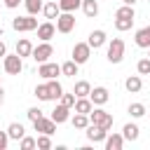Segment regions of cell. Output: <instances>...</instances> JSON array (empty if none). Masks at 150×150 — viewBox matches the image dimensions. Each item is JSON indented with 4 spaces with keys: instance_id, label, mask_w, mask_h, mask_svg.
<instances>
[{
    "instance_id": "obj_1",
    "label": "cell",
    "mask_w": 150,
    "mask_h": 150,
    "mask_svg": "<svg viewBox=\"0 0 150 150\" xmlns=\"http://www.w3.org/2000/svg\"><path fill=\"white\" fill-rule=\"evenodd\" d=\"M89 122L108 131V129L112 127V115H110V112H105V110H101V108H96V110L91 108V110H89Z\"/></svg>"
},
{
    "instance_id": "obj_2",
    "label": "cell",
    "mask_w": 150,
    "mask_h": 150,
    "mask_svg": "<svg viewBox=\"0 0 150 150\" xmlns=\"http://www.w3.org/2000/svg\"><path fill=\"white\" fill-rule=\"evenodd\" d=\"M122 56H124V40L112 38V42L108 45V61L110 63H120Z\"/></svg>"
},
{
    "instance_id": "obj_3",
    "label": "cell",
    "mask_w": 150,
    "mask_h": 150,
    "mask_svg": "<svg viewBox=\"0 0 150 150\" xmlns=\"http://www.w3.org/2000/svg\"><path fill=\"white\" fill-rule=\"evenodd\" d=\"M12 26H14V30H21V33L35 30V28H38V19H33V14H28V16H16V19L12 21Z\"/></svg>"
},
{
    "instance_id": "obj_4",
    "label": "cell",
    "mask_w": 150,
    "mask_h": 150,
    "mask_svg": "<svg viewBox=\"0 0 150 150\" xmlns=\"http://www.w3.org/2000/svg\"><path fill=\"white\" fill-rule=\"evenodd\" d=\"M73 28H75V16H73V12H63V14L56 16V30H59V33H70Z\"/></svg>"
},
{
    "instance_id": "obj_5",
    "label": "cell",
    "mask_w": 150,
    "mask_h": 150,
    "mask_svg": "<svg viewBox=\"0 0 150 150\" xmlns=\"http://www.w3.org/2000/svg\"><path fill=\"white\" fill-rule=\"evenodd\" d=\"M89 56H91V47H89L87 42H77V45L73 47V61H75L77 66H80V63H87Z\"/></svg>"
},
{
    "instance_id": "obj_6",
    "label": "cell",
    "mask_w": 150,
    "mask_h": 150,
    "mask_svg": "<svg viewBox=\"0 0 150 150\" xmlns=\"http://www.w3.org/2000/svg\"><path fill=\"white\" fill-rule=\"evenodd\" d=\"M23 70V61H21V56L19 54H5V73H9V75H19Z\"/></svg>"
},
{
    "instance_id": "obj_7",
    "label": "cell",
    "mask_w": 150,
    "mask_h": 150,
    "mask_svg": "<svg viewBox=\"0 0 150 150\" xmlns=\"http://www.w3.org/2000/svg\"><path fill=\"white\" fill-rule=\"evenodd\" d=\"M54 54V47L49 45V42H42V45H38V47H33V59L38 61V63H45V61H49V56Z\"/></svg>"
},
{
    "instance_id": "obj_8",
    "label": "cell",
    "mask_w": 150,
    "mask_h": 150,
    "mask_svg": "<svg viewBox=\"0 0 150 150\" xmlns=\"http://www.w3.org/2000/svg\"><path fill=\"white\" fill-rule=\"evenodd\" d=\"M38 75L40 77H45V80H54L56 75H61V66H56V63H40V68H38Z\"/></svg>"
},
{
    "instance_id": "obj_9",
    "label": "cell",
    "mask_w": 150,
    "mask_h": 150,
    "mask_svg": "<svg viewBox=\"0 0 150 150\" xmlns=\"http://www.w3.org/2000/svg\"><path fill=\"white\" fill-rule=\"evenodd\" d=\"M33 127H35V131H40V134H47V136H52L54 131H56V122L49 117H40V120H35L33 122Z\"/></svg>"
},
{
    "instance_id": "obj_10",
    "label": "cell",
    "mask_w": 150,
    "mask_h": 150,
    "mask_svg": "<svg viewBox=\"0 0 150 150\" xmlns=\"http://www.w3.org/2000/svg\"><path fill=\"white\" fill-rule=\"evenodd\" d=\"M35 30H38V38H40L42 42H49V40L54 38V33H56V26H54L52 21H45V23H40Z\"/></svg>"
},
{
    "instance_id": "obj_11",
    "label": "cell",
    "mask_w": 150,
    "mask_h": 150,
    "mask_svg": "<svg viewBox=\"0 0 150 150\" xmlns=\"http://www.w3.org/2000/svg\"><path fill=\"white\" fill-rule=\"evenodd\" d=\"M108 98H110V94H108V89H105V87H94V89L89 91V101H91V103H96V105H103Z\"/></svg>"
},
{
    "instance_id": "obj_12",
    "label": "cell",
    "mask_w": 150,
    "mask_h": 150,
    "mask_svg": "<svg viewBox=\"0 0 150 150\" xmlns=\"http://www.w3.org/2000/svg\"><path fill=\"white\" fill-rule=\"evenodd\" d=\"M105 136H108V131L105 129H101V127H96V124H87V138L89 141H94V143H101V141H105Z\"/></svg>"
},
{
    "instance_id": "obj_13",
    "label": "cell",
    "mask_w": 150,
    "mask_h": 150,
    "mask_svg": "<svg viewBox=\"0 0 150 150\" xmlns=\"http://www.w3.org/2000/svg\"><path fill=\"white\" fill-rule=\"evenodd\" d=\"M136 45L143 47V49L150 47V26H143V28L136 30Z\"/></svg>"
},
{
    "instance_id": "obj_14",
    "label": "cell",
    "mask_w": 150,
    "mask_h": 150,
    "mask_svg": "<svg viewBox=\"0 0 150 150\" xmlns=\"http://www.w3.org/2000/svg\"><path fill=\"white\" fill-rule=\"evenodd\" d=\"M68 117H70V108H66L63 103H61V105H56V108L52 110V120H54L56 124H61V122H66Z\"/></svg>"
},
{
    "instance_id": "obj_15",
    "label": "cell",
    "mask_w": 150,
    "mask_h": 150,
    "mask_svg": "<svg viewBox=\"0 0 150 150\" xmlns=\"http://www.w3.org/2000/svg\"><path fill=\"white\" fill-rule=\"evenodd\" d=\"M47 94H49V101H56V98H61V94H63V87L56 82V77L47 82Z\"/></svg>"
},
{
    "instance_id": "obj_16",
    "label": "cell",
    "mask_w": 150,
    "mask_h": 150,
    "mask_svg": "<svg viewBox=\"0 0 150 150\" xmlns=\"http://www.w3.org/2000/svg\"><path fill=\"white\" fill-rule=\"evenodd\" d=\"M122 145H124V136L120 134L105 136V150H122Z\"/></svg>"
},
{
    "instance_id": "obj_17",
    "label": "cell",
    "mask_w": 150,
    "mask_h": 150,
    "mask_svg": "<svg viewBox=\"0 0 150 150\" xmlns=\"http://www.w3.org/2000/svg\"><path fill=\"white\" fill-rule=\"evenodd\" d=\"M23 134H26V131H23V124H21V122H12V124L7 127V136L14 138V141H21Z\"/></svg>"
},
{
    "instance_id": "obj_18",
    "label": "cell",
    "mask_w": 150,
    "mask_h": 150,
    "mask_svg": "<svg viewBox=\"0 0 150 150\" xmlns=\"http://www.w3.org/2000/svg\"><path fill=\"white\" fill-rule=\"evenodd\" d=\"M16 54L23 59V56H30L33 54V45H30V40H26V38H21L19 42H16Z\"/></svg>"
},
{
    "instance_id": "obj_19",
    "label": "cell",
    "mask_w": 150,
    "mask_h": 150,
    "mask_svg": "<svg viewBox=\"0 0 150 150\" xmlns=\"http://www.w3.org/2000/svg\"><path fill=\"white\" fill-rule=\"evenodd\" d=\"M103 42H105V33H103V30H91V33H89V42H87L89 47L96 49V47H101Z\"/></svg>"
},
{
    "instance_id": "obj_20",
    "label": "cell",
    "mask_w": 150,
    "mask_h": 150,
    "mask_svg": "<svg viewBox=\"0 0 150 150\" xmlns=\"http://www.w3.org/2000/svg\"><path fill=\"white\" fill-rule=\"evenodd\" d=\"M91 105H94V103H91V101H89L87 96H82V98H77V101H75V105H73V108H75V112H82V115H89V110H91Z\"/></svg>"
},
{
    "instance_id": "obj_21",
    "label": "cell",
    "mask_w": 150,
    "mask_h": 150,
    "mask_svg": "<svg viewBox=\"0 0 150 150\" xmlns=\"http://www.w3.org/2000/svg\"><path fill=\"white\" fill-rule=\"evenodd\" d=\"M124 87H127V91H131V94H136V91H141V87H143V82H141V77H138V75H131V77H127V82H124Z\"/></svg>"
},
{
    "instance_id": "obj_22",
    "label": "cell",
    "mask_w": 150,
    "mask_h": 150,
    "mask_svg": "<svg viewBox=\"0 0 150 150\" xmlns=\"http://www.w3.org/2000/svg\"><path fill=\"white\" fill-rule=\"evenodd\" d=\"M89 91H91V87H89V82H84V80H80V82L75 84V89H73V94H75V98H82V96H89Z\"/></svg>"
},
{
    "instance_id": "obj_23",
    "label": "cell",
    "mask_w": 150,
    "mask_h": 150,
    "mask_svg": "<svg viewBox=\"0 0 150 150\" xmlns=\"http://www.w3.org/2000/svg\"><path fill=\"white\" fill-rule=\"evenodd\" d=\"M42 12H45L47 19H56V16L61 14V9H59L56 2H47V5H42Z\"/></svg>"
},
{
    "instance_id": "obj_24",
    "label": "cell",
    "mask_w": 150,
    "mask_h": 150,
    "mask_svg": "<svg viewBox=\"0 0 150 150\" xmlns=\"http://www.w3.org/2000/svg\"><path fill=\"white\" fill-rule=\"evenodd\" d=\"M136 14H134V7L131 5H122L117 12H115V19H134Z\"/></svg>"
},
{
    "instance_id": "obj_25",
    "label": "cell",
    "mask_w": 150,
    "mask_h": 150,
    "mask_svg": "<svg viewBox=\"0 0 150 150\" xmlns=\"http://www.w3.org/2000/svg\"><path fill=\"white\" fill-rule=\"evenodd\" d=\"M82 9H84L87 16H96V14H98V5H96V0H82Z\"/></svg>"
},
{
    "instance_id": "obj_26",
    "label": "cell",
    "mask_w": 150,
    "mask_h": 150,
    "mask_svg": "<svg viewBox=\"0 0 150 150\" xmlns=\"http://www.w3.org/2000/svg\"><path fill=\"white\" fill-rule=\"evenodd\" d=\"M82 5V0H59V9L61 12H73Z\"/></svg>"
},
{
    "instance_id": "obj_27",
    "label": "cell",
    "mask_w": 150,
    "mask_h": 150,
    "mask_svg": "<svg viewBox=\"0 0 150 150\" xmlns=\"http://www.w3.org/2000/svg\"><path fill=\"white\" fill-rule=\"evenodd\" d=\"M61 73H63V75H68V77H75V75H77V63H75L73 59H70V61H66V63L61 66Z\"/></svg>"
},
{
    "instance_id": "obj_28",
    "label": "cell",
    "mask_w": 150,
    "mask_h": 150,
    "mask_svg": "<svg viewBox=\"0 0 150 150\" xmlns=\"http://www.w3.org/2000/svg\"><path fill=\"white\" fill-rule=\"evenodd\" d=\"M122 131H124L122 136H124L127 141H136V138H138V127H136V124H124Z\"/></svg>"
},
{
    "instance_id": "obj_29",
    "label": "cell",
    "mask_w": 150,
    "mask_h": 150,
    "mask_svg": "<svg viewBox=\"0 0 150 150\" xmlns=\"http://www.w3.org/2000/svg\"><path fill=\"white\" fill-rule=\"evenodd\" d=\"M87 124H89V115L77 112V115L73 117V127H75V129H87Z\"/></svg>"
},
{
    "instance_id": "obj_30",
    "label": "cell",
    "mask_w": 150,
    "mask_h": 150,
    "mask_svg": "<svg viewBox=\"0 0 150 150\" xmlns=\"http://www.w3.org/2000/svg\"><path fill=\"white\" fill-rule=\"evenodd\" d=\"M23 5H26V9H28V14H33V16L42 9V0H23Z\"/></svg>"
},
{
    "instance_id": "obj_31",
    "label": "cell",
    "mask_w": 150,
    "mask_h": 150,
    "mask_svg": "<svg viewBox=\"0 0 150 150\" xmlns=\"http://www.w3.org/2000/svg\"><path fill=\"white\" fill-rule=\"evenodd\" d=\"M129 112H131V117H143L145 115V105L143 103H131L129 105Z\"/></svg>"
},
{
    "instance_id": "obj_32",
    "label": "cell",
    "mask_w": 150,
    "mask_h": 150,
    "mask_svg": "<svg viewBox=\"0 0 150 150\" xmlns=\"http://www.w3.org/2000/svg\"><path fill=\"white\" fill-rule=\"evenodd\" d=\"M35 145H38L40 150H49V148H52V141H49V136H47V134H42V136H38V138H35Z\"/></svg>"
},
{
    "instance_id": "obj_33",
    "label": "cell",
    "mask_w": 150,
    "mask_h": 150,
    "mask_svg": "<svg viewBox=\"0 0 150 150\" xmlns=\"http://www.w3.org/2000/svg\"><path fill=\"white\" fill-rule=\"evenodd\" d=\"M134 26V19H115V28L117 30H129Z\"/></svg>"
},
{
    "instance_id": "obj_34",
    "label": "cell",
    "mask_w": 150,
    "mask_h": 150,
    "mask_svg": "<svg viewBox=\"0 0 150 150\" xmlns=\"http://www.w3.org/2000/svg\"><path fill=\"white\" fill-rule=\"evenodd\" d=\"M136 68H138V73H141V75H150V59H141Z\"/></svg>"
},
{
    "instance_id": "obj_35",
    "label": "cell",
    "mask_w": 150,
    "mask_h": 150,
    "mask_svg": "<svg viewBox=\"0 0 150 150\" xmlns=\"http://www.w3.org/2000/svg\"><path fill=\"white\" fill-rule=\"evenodd\" d=\"M35 96H38L40 101H49V94H47V84H40V87H35Z\"/></svg>"
},
{
    "instance_id": "obj_36",
    "label": "cell",
    "mask_w": 150,
    "mask_h": 150,
    "mask_svg": "<svg viewBox=\"0 0 150 150\" xmlns=\"http://www.w3.org/2000/svg\"><path fill=\"white\" fill-rule=\"evenodd\" d=\"M33 148H38V145H35V138L23 136V138H21V150H33Z\"/></svg>"
},
{
    "instance_id": "obj_37",
    "label": "cell",
    "mask_w": 150,
    "mask_h": 150,
    "mask_svg": "<svg viewBox=\"0 0 150 150\" xmlns=\"http://www.w3.org/2000/svg\"><path fill=\"white\" fill-rule=\"evenodd\" d=\"M61 103L66 108H73L75 105V94H61Z\"/></svg>"
},
{
    "instance_id": "obj_38",
    "label": "cell",
    "mask_w": 150,
    "mask_h": 150,
    "mask_svg": "<svg viewBox=\"0 0 150 150\" xmlns=\"http://www.w3.org/2000/svg\"><path fill=\"white\" fill-rule=\"evenodd\" d=\"M42 117V110L40 108H28V120L30 122H35V120H40Z\"/></svg>"
},
{
    "instance_id": "obj_39",
    "label": "cell",
    "mask_w": 150,
    "mask_h": 150,
    "mask_svg": "<svg viewBox=\"0 0 150 150\" xmlns=\"http://www.w3.org/2000/svg\"><path fill=\"white\" fill-rule=\"evenodd\" d=\"M7 143H9L7 131H0V150H5V148H7Z\"/></svg>"
},
{
    "instance_id": "obj_40",
    "label": "cell",
    "mask_w": 150,
    "mask_h": 150,
    "mask_svg": "<svg viewBox=\"0 0 150 150\" xmlns=\"http://www.w3.org/2000/svg\"><path fill=\"white\" fill-rule=\"evenodd\" d=\"M21 2H23V0H5V5H7L9 9H14V7H19Z\"/></svg>"
},
{
    "instance_id": "obj_41",
    "label": "cell",
    "mask_w": 150,
    "mask_h": 150,
    "mask_svg": "<svg viewBox=\"0 0 150 150\" xmlns=\"http://www.w3.org/2000/svg\"><path fill=\"white\" fill-rule=\"evenodd\" d=\"M7 54V47H5V42H0V56H5Z\"/></svg>"
},
{
    "instance_id": "obj_42",
    "label": "cell",
    "mask_w": 150,
    "mask_h": 150,
    "mask_svg": "<svg viewBox=\"0 0 150 150\" xmlns=\"http://www.w3.org/2000/svg\"><path fill=\"white\" fill-rule=\"evenodd\" d=\"M5 103V91H2V87H0V105Z\"/></svg>"
},
{
    "instance_id": "obj_43",
    "label": "cell",
    "mask_w": 150,
    "mask_h": 150,
    "mask_svg": "<svg viewBox=\"0 0 150 150\" xmlns=\"http://www.w3.org/2000/svg\"><path fill=\"white\" fill-rule=\"evenodd\" d=\"M122 2H124V5H131V7H134V2H136V0H122Z\"/></svg>"
},
{
    "instance_id": "obj_44",
    "label": "cell",
    "mask_w": 150,
    "mask_h": 150,
    "mask_svg": "<svg viewBox=\"0 0 150 150\" xmlns=\"http://www.w3.org/2000/svg\"><path fill=\"white\" fill-rule=\"evenodd\" d=\"M148 49H150V47H148ZM148 59H150V54H148Z\"/></svg>"
},
{
    "instance_id": "obj_45",
    "label": "cell",
    "mask_w": 150,
    "mask_h": 150,
    "mask_svg": "<svg viewBox=\"0 0 150 150\" xmlns=\"http://www.w3.org/2000/svg\"><path fill=\"white\" fill-rule=\"evenodd\" d=\"M148 2H150V0H148Z\"/></svg>"
}]
</instances>
